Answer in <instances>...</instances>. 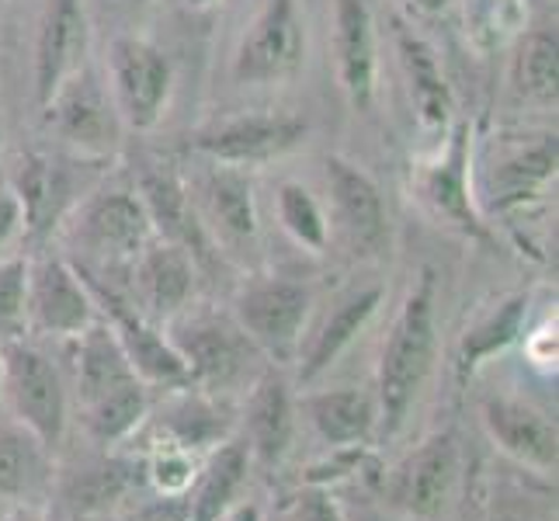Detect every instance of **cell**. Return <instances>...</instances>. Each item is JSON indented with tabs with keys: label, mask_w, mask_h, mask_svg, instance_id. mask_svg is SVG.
<instances>
[{
	"label": "cell",
	"mask_w": 559,
	"mask_h": 521,
	"mask_svg": "<svg viewBox=\"0 0 559 521\" xmlns=\"http://www.w3.org/2000/svg\"><path fill=\"white\" fill-rule=\"evenodd\" d=\"M299 518L302 521H341L337 508H334V500L326 497V494H310L299 505Z\"/></svg>",
	"instance_id": "38"
},
{
	"label": "cell",
	"mask_w": 559,
	"mask_h": 521,
	"mask_svg": "<svg viewBox=\"0 0 559 521\" xmlns=\"http://www.w3.org/2000/svg\"><path fill=\"white\" fill-rule=\"evenodd\" d=\"M556 35L532 32L522 38V46L514 52V87L532 102H552L556 98Z\"/></svg>",
	"instance_id": "31"
},
{
	"label": "cell",
	"mask_w": 559,
	"mask_h": 521,
	"mask_svg": "<svg viewBox=\"0 0 559 521\" xmlns=\"http://www.w3.org/2000/svg\"><path fill=\"white\" fill-rule=\"evenodd\" d=\"M296 431V411L293 393L282 376L264 372L250 386V400L243 411V446L250 459H258L261 466H278L293 446Z\"/></svg>",
	"instance_id": "15"
},
{
	"label": "cell",
	"mask_w": 559,
	"mask_h": 521,
	"mask_svg": "<svg viewBox=\"0 0 559 521\" xmlns=\"http://www.w3.org/2000/svg\"><path fill=\"white\" fill-rule=\"evenodd\" d=\"M205 209L209 220L216 223L219 234L229 244H250L258 234V220H254V196H250V185L234 170H216L205 181Z\"/></svg>",
	"instance_id": "28"
},
{
	"label": "cell",
	"mask_w": 559,
	"mask_h": 521,
	"mask_svg": "<svg viewBox=\"0 0 559 521\" xmlns=\"http://www.w3.org/2000/svg\"><path fill=\"white\" fill-rule=\"evenodd\" d=\"M223 521H261V511L254 505H237Z\"/></svg>",
	"instance_id": "39"
},
{
	"label": "cell",
	"mask_w": 559,
	"mask_h": 521,
	"mask_svg": "<svg viewBox=\"0 0 559 521\" xmlns=\"http://www.w3.org/2000/svg\"><path fill=\"white\" fill-rule=\"evenodd\" d=\"M0 365H4V400L11 403L14 421L46 449H56L70 421V396L60 369L25 338L0 341Z\"/></svg>",
	"instance_id": "2"
},
{
	"label": "cell",
	"mask_w": 559,
	"mask_h": 521,
	"mask_svg": "<svg viewBox=\"0 0 559 521\" xmlns=\"http://www.w3.org/2000/svg\"><path fill=\"white\" fill-rule=\"evenodd\" d=\"M484 424L500 452L525 462L532 470L556 466V424L522 400L490 396L484 403Z\"/></svg>",
	"instance_id": "16"
},
{
	"label": "cell",
	"mask_w": 559,
	"mask_h": 521,
	"mask_svg": "<svg viewBox=\"0 0 559 521\" xmlns=\"http://www.w3.org/2000/svg\"><path fill=\"white\" fill-rule=\"evenodd\" d=\"M191 285H195V264L175 240L153 237L143 254L132 261V288H136L132 306L153 323L178 317L188 306Z\"/></svg>",
	"instance_id": "13"
},
{
	"label": "cell",
	"mask_w": 559,
	"mask_h": 521,
	"mask_svg": "<svg viewBox=\"0 0 559 521\" xmlns=\"http://www.w3.org/2000/svg\"><path fill=\"white\" fill-rule=\"evenodd\" d=\"M0 400H4V365H0Z\"/></svg>",
	"instance_id": "42"
},
{
	"label": "cell",
	"mask_w": 559,
	"mask_h": 521,
	"mask_svg": "<svg viewBox=\"0 0 559 521\" xmlns=\"http://www.w3.org/2000/svg\"><path fill=\"white\" fill-rule=\"evenodd\" d=\"M25 296H28V261L0 258V341L25 334Z\"/></svg>",
	"instance_id": "34"
},
{
	"label": "cell",
	"mask_w": 559,
	"mask_h": 521,
	"mask_svg": "<svg viewBox=\"0 0 559 521\" xmlns=\"http://www.w3.org/2000/svg\"><path fill=\"white\" fill-rule=\"evenodd\" d=\"M306 137V122L293 115H243L199 137V150L219 164L275 161Z\"/></svg>",
	"instance_id": "14"
},
{
	"label": "cell",
	"mask_w": 559,
	"mask_h": 521,
	"mask_svg": "<svg viewBox=\"0 0 559 521\" xmlns=\"http://www.w3.org/2000/svg\"><path fill=\"white\" fill-rule=\"evenodd\" d=\"M247 473H250V452L243 441H219L205 459V466L195 473V484L185 494L191 521H223L237 508Z\"/></svg>",
	"instance_id": "19"
},
{
	"label": "cell",
	"mask_w": 559,
	"mask_h": 521,
	"mask_svg": "<svg viewBox=\"0 0 559 521\" xmlns=\"http://www.w3.org/2000/svg\"><path fill=\"white\" fill-rule=\"evenodd\" d=\"M306 28L299 0H267L237 52V76L243 84L285 81L302 67Z\"/></svg>",
	"instance_id": "9"
},
{
	"label": "cell",
	"mask_w": 559,
	"mask_h": 521,
	"mask_svg": "<svg viewBox=\"0 0 559 521\" xmlns=\"http://www.w3.org/2000/svg\"><path fill=\"white\" fill-rule=\"evenodd\" d=\"M306 417L331 449H361L379 424V403L372 393L341 386L306 400Z\"/></svg>",
	"instance_id": "18"
},
{
	"label": "cell",
	"mask_w": 559,
	"mask_h": 521,
	"mask_svg": "<svg viewBox=\"0 0 559 521\" xmlns=\"http://www.w3.org/2000/svg\"><path fill=\"white\" fill-rule=\"evenodd\" d=\"M234 317L258 352L288 358L299 347V334L310 317V293L293 279H258L240 288Z\"/></svg>",
	"instance_id": "5"
},
{
	"label": "cell",
	"mask_w": 559,
	"mask_h": 521,
	"mask_svg": "<svg viewBox=\"0 0 559 521\" xmlns=\"http://www.w3.org/2000/svg\"><path fill=\"white\" fill-rule=\"evenodd\" d=\"M424 191H428V202L441 216H449L462 229H479L473 205H469V191H466V137H462V132H455V140L445 157H441V164L428 170Z\"/></svg>",
	"instance_id": "30"
},
{
	"label": "cell",
	"mask_w": 559,
	"mask_h": 521,
	"mask_svg": "<svg viewBox=\"0 0 559 521\" xmlns=\"http://www.w3.org/2000/svg\"><path fill=\"white\" fill-rule=\"evenodd\" d=\"M278 216H282V226L288 229V237L296 244L317 250V254L326 247V216H323L320 202L302 185L288 181L278 188Z\"/></svg>",
	"instance_id": "33"
},
{
	"label": "cell",
	"mask_w": 559,
	"mask_h": 521,
	"mask_svg": "<svg viewBox=\"0 0 559 521\" xmlns=\"http://www.w3.org/2000/svg\"><path fill=\"white\" fill-rule=\"evenodd\" d=\"M326 185H331L341 237L348 240L355 254H379L390 237V226H385V205L376 181L348 161L326 157Z\"/></svg>",
	"instance_id": "11"
},
{
	"label": "cell",
	"mask_w": 559,
	"mask_h": 521,
	"mask_svg": "<svg viewBox=\"0 0 559 521\" xmlns=\"http://www.w3.org/2000/svg\"><path fill=\"white\" fill-rule=\"evenodd\" d=\"M46 446L22 424H0V500H28L43 490Z\"/></svg>",
	"instance_id": "25"
},
{
	"label": "cell",
	"mask_w": 559,
	"mask_h": 521,
	"mask_svg": "<svg viewBox=\"0 0 559 521\" xmlns=\"http://www.w3.org/2000/svg\"><path fill=\"white\" fill-rule=\"evenodd\" d=\"M435 275L424 272L420 285L403 303L400 317L393 320L390 341L382 347L379 362V424L385 435H396L407 421L414 400L435 362Z\"/></svg>",
	"instance_id": "1"
},
{
	"label": "cell",
	"mask_w": 559,
	"mask_h": 521,
	"mask_svg": "<svg viewBox=\"0 0 559 521\" xmlns=\"http://www.w3.org/2000/svg\"><path fill=\"white\" fill-rule=\"evenodd\" d=\"M0 521H43L35 511H28V508H17V511H11V514H4Z\"/></svg>",
	"instance_id": "41"
},
{
	"label": "cell",
	"mask_w": 559,
	"mask_h": 521,
	"mask_svg": "<svg viewBox=\"0 0 559 521\" xmlns=\"http://www.w3.org/2000/svg\"><path fill=\"white\" fill-rule=\"evenodd\" d=\"M525 317H528V299L514 296V299H508L504 306H500V310H493L487 320H479L473 331H466V338H462V347H459V362H455L459 376L462 379L473 376L490 355L504 352V347L518 334H522Z\"/></svg>",
	"instance_id": "29"
},
{
	"label": "cell",
	"mask_w": 559,
	"mask_h": 521,
	"mask_svg": "<svg viewBox=\"0 0 559 521\" xmlns=\"http://www.w3.org/2000/svg\"><path fill=\"white\" fill-rule=\"evenodd\" d=\"M191 4H212V0H191Z\"/></svg>",
	"instance_id": "44"
},
{
	"label": "cell",
	"mask_w": 559,
	"mask_h": 521,
	"mask_svg": "<svg viewBox=\"0 0 559 521\" xmlns=\"http://www.w3.org/2000/svg\"><path fill=\"white\" fill-rule=\"evenodd\" d=\"M115 108L132 129H153L170 98L167 56L143 38H115L108 49Z\"/></svg>",
	"instance_id": "8"
},
{
	"label": "cell",
	"mask_w": 559,
	"mask_h": 521,
	"mask_svg": "<svg viewBox=\"0 0 559 521\" xmlns=\"http://www.w3.org/2000/svg\"><path fill=\"white\" fill-rule=\"evenodd\" d=\"M81 411H84L87 431L98 441H105V446H111V441H122V438H129L132 431L140 428L146 411H150L146 382L129 379V382L115 386V390H108L102 396L84 400Z\"/></svg>",
	"instance_id": "27"
},
{
	"label": "cell",
	"mask_w": 559,
	"mask_h": 521,
	"mask_svg": "<svg viewBox=\"0 0 559 521\" xmlns=\"http://www.w3.org/2000/svg\"><path fill=\"white\" fill-rule=\"evenodd\" d=\"M46 108L56 111V122H60L63 137L73 140L76 146H94V150L111 146L115 115L105 102L102 87L94 84L87 73L70 76Z\"/></svg>",
	"instance_id": "21"
},
{
	"label": "cell",
	"mask_w": 559,
	"mask_h": 521,
	"mask_svg": "<svg viewBox=\"0 0 559 521\" xmlns=\"http://www.w3.org/2000/svg\"><path fill=\"white\" fill-rule=\"evenodd\" d=\"M25 229V212L17 202L11 181H0V254L17 240V234Z\"/></svg>",
	"instance_id": "36"
},
{
	"label": "cell",
	"mask_w": 559,
	"mask_h": 521,
	"mask_svg": "<svg viewBox=\"0 0 559 521\" xmlns=\"http://www.w3.org/2000/svg\"><path fill=\"white\" fill-rule=\"evenodd\" d=\"M11 188H14L17 202H22L25 229H32V234H43V229H49L56 220H60V212L70 202L67 174H63L60 164L49 161V157H25L14 170Z\"/></svg>",
	"instance_id": "24"
},
{
	"label": "cell",
	"mask_w": 559,
	"mask_h": 521,
	"mask_svg": "<svg viewBox=\"0 0 559 521\" xmlns=\"http://www.w3.org/2000/svg\"><path fill=\"white\" fill-rule=\"evenodd\" d=\"M81 279L87 282L94 303H102L105 323L119 338L122 352L129 358V369L136 372L146 386H167V390H181L188 386V369L178 355V347L164 338V331L153 320H146L136 306L122 299L111 285H102L94 275H87L84 268H76Z\"/></svg>",
	"instance_id": "3"
},
{
	"label": "cell",
	"mask_w": 559,
	"mask_h": 521,
	"mask_svg": "<svg viewBox=\"0 0 559 521\" xmlns=\"http://www.w3.org/2000/svg\"><path fill=\"white\" fill-rule=\"evenodd\" d=\"M414 8H420V11H428V14H438V11H445L452 0H411Z\"/></svg>",
	"instance_id": "40"
},
{
	"label": "cell",
	"mask_w": 559,
	"mask_h": 521,
	"mask_svg": "<svg viewBox=\"0 0 559 521\" xmlns=\"http://www.w3.org/2000/svg\"><path fill=\"white\" fill-rule=\"evenodd\" d=\"M556 174V140L543 137L532 146H522L493 167V205L514 209L535 191H543Z\"/></svg>",
	"instance_id": "26"
},
{
	"label": "cell",
	"mask_w": 559,
	"mask_h": 521,
	"mask_svg": "<svg viewBox=\"0 0 559 521\" xmlns=\"http://www.w3.org/2000/svg\"><path fill=\"white\" fill-rule=\"evenodd\" d=\"M157 237L153 220L136 191H105L94 196L76 216V240L102 268L126 264L132 268L146 244Z\"/></svg>",
	"instance_id": "7"
},
{
	"label": "cell",
	"mask_w": 559,
	"mask_h": 521,
	"mask_svg": "<svg viewBox=\"0 0 559 521\" xmlns=\"http://www.w3.org/2000/svg\"><path fill=\"white\" fill-rule=\"evenodd\" d=\"M337 63L352 105L365 111L376 98V32L365 0H337Z\"/></svg>",
	"instance_id": "17"
},
{
	"label": "cell",
	"mask_w": 559,
	"mask_h": 521,
	"mask_svg": "<svg viewBox=\"0 0 559 521\" xmlns=\"http://www.w3.org/2000/svg\"><path fill=\"white\" fill-rule=\"evenodd\" d=\"M76 352H73V362H76V396L84 400H94L115 386H122L129 379H140L136 372L129 369V358L122 352L119 338L115 331L105 323V320H94L84 334H76ZM143 382V379H140Z\"/></svg>",
	"instance_id": "22"
},
{
	"label": "cell",
	"mask_w": 559,
	"mask_h": 521,
	"mask_svg": "<svg viewBox=\"0 0 559 521\" xmlns=\"http://www.w3.org/2000/svg\"><path fill=\"white\" fill-rule=\"evenodd\" d=\"M195 473H199L195 459H191L188 449L178 446H164L150 459V479L164 497H185L191 484H195Z\"/></svg>",
	"instance_id": "35"
},
{
	"label": "cell",
	"mask_w": 559,
	"mask_h": 521,
	"mask_svg": "<svg viewBox=\"0 0 559 521\" xmlns=\"http://www.w3.org/2000/svg\"><path fill=\"white\" fill-rule=\"evenodd\" d=\"M459 484V446L452 435L428 438L393 470L390 500L411 518L431 521L452 505Z\"/></svg>",
	"instance_id": "10"
},
{
	"label": "cell",
	"mask_w": 559,
	"mask_h": 521,
	"mask_svg": "<svg viewBox=\"0 0 559 521\" xmlns=\"http://www.w3.org/2000/svg\"><path fill=\"white\" fill-rule=\"evenodd\" d=\"M400 52H403V67H407L411 102H414L420 129L445 132L449 115H452V94H449L445 76H441V67L435 60L431 46L420 43L411 32H400Z\"/></svg>",
	"instance_id": "23"
},
{
	"label": "cell",
	"mask_w": 559,
	"mask_h": 521,
	"mask_svg": "<svg viewBox=\"0 0 559 521\" xmlns=\"http://www.w3.org/2000/svg\"><path fill=\"white\" fill-rule=\"evenodd\" d=\"M382 303V288H358V293H352L348 299L337 303V310L323 320V327L313 334V341L306 344L302 352V365H299V379L310 382L317 376H323L331 365L341 358V352L348 347L358 334L361 327L372 320V313L379 310Z\"/></svg>",
	"instance_id": "20"
},
{
	"label": "cell",
	"mask_w": 559,
	"mask_h": 521,
	"mask_svg": "<svg viewBox=\"0 0 559 521\" xmlns=\"http://www.w3.org/2000/svg\"><path fill=\"white\" fill-rule=\"evenodd\" d=\"M170 344L188 369V386L202 393L234 390L247 379L250 362L258 358V347L240 331L237 323H226L216 317H195L175 327Z\"/></svg>",
	"instance_id": "4"
},
{
	"label": "cell",
	"mask_w": 559,
	"mask_h": 521,
	"mask_svg": "<svg viewBox=\"0 0 559 521\" xmlns=\"http://www.w3.org/2000/svg\"><path fill=\"white\" fill-rule=\"evenodd\" d=\"M160 428L167 435V446L178 449H199L209 441H219V421L216 411L209 407L202 396H181L178 403H170L167 414L160 417Z\"/></svg>",
	"instance_id": "32"
},
{
	"label": "cell",
	"mask_w": 559,
	"mask_h": 521,
	"mask_svg": "<svg viewBox=\"0 0 559 521\" xmlns=\"http://www.w3.org/2000/svg\"><path fill=\"white\" fill-rule=\"evenodd\" d=\"M94 320H98V303L70 261L43 258L28 264L25 327L46 338H76Z\"/></svg>",
	"instance_id": "6"
},
{
	"label": "cell",
	"mask_w": 559,
	"mask_h": 521,
	"mask_svg": "<svg viewBox=\"0 0 559 521\" xmlns=\"http://www.w3.org/2000/svg\"><path fill=\"white\" fill-rule=\"evenodd\" d=\"M0 143H4V119H0Z\"/></svg>",
	"instance_id": "43"
},
{
	"label": "cell",
	"mask_w": 559,
	"mask_h": 521,
	"mask_svg": "<svg viewBox=\"0 0 559 521\" xmlns=\"http://www.w3.org/2000/svg\"><path fill=\"white\" fill-rule=\"evenodd\" d=\"M87 52L84 0H49L35 46V94L49 105L70 76H76Z\"/></svg>",
	"instance_id": "12"
},
{
	"label": "cell",
	"mask_w": 559,
	"mask_h": 521,
	"mask_svg": "<svg viewBox=\"0 0 559 521\" xmlns=\"http://www.w3.org/2000/svg\"><path fill=\"white\" fill-rule=\"evenodd\" d=\"M126 521H191V511H188V497H157L143 505L136 514H129Z\"/></svg>",
	"instance_id": "37"
}]
</instances>
